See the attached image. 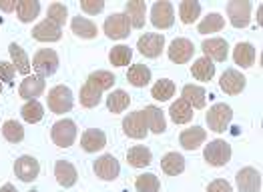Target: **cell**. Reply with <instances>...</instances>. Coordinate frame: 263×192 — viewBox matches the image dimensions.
I'll return each instance as SVG.
<instances>
[{"label":"cell","instance_id":"e0dca14e","mask_svg":"<svg viewBox=\"0 0 263 192\" xmlns=\"http://www.w3.org/2000/svg\"><path fill=\"white\" fill-rule=\"evenodd\" d=\"M81 146L85 152H99L107 146V136L99 128H88L85 134L81 136Z\"/></svg>","mask_w":263,"mask_h":192},{"label":"cell","instance_id":"9a60e30c","mask_svg":"<svg viewBox=\"0 0 263 192\" xmlns=\"http://www.w3.org/2000/svg\"><path fill=\"white\" fill-rule=\"evenodd\" d=\"M203 52H205V58H209L211 62L217 60V62H223L227 60L229 56V44L223 38H209V40H203L201 44Z\"/></svg>","mask_w":263,"mask_h":192},{"label":"cell","instance_id":"ffe728a7","mask_svg":"<svg viewBox=\"0 0 263 192\" xmlns=\"http://www.w3.org/2000/svg\"><path fill=\"white\" fill-rule=\"evenodd\" d=\"M54 176H57V182L65 188H70L77 184V178H79V172L77 168L68 162V160H59L54 164Z\"/></svg>","mask_w":263,"mask_h":192},{"label":"cell","instance_id":"7bdbcfd3","mask_svg":"<svg viewBox=\"0 0 263 192\" xmlns=\"http://www.w3.org/2000/svg\"><path fill=\"white\" fill-rule=\"evenodd\" d=\"M2 134L8 142H22L24 138V128L16 122V120H6L2 126Z\"/></svg>","mask_w":263,"mask_h":192},{"label":"cell","instance_id":"bcb514c9","mask_svg":"<svg viewBox=\"0 0 263 192\" xmlns=\"http://www.w3.org/2000/svg\"><path fill=\"white\" fill-rule=\"evenodd\" d=\"M81 8L87 12V14H97L105 8V2L103 0H83L81 2Z\"/></svg>","mask_w":263,"mask_h":192},{"label":"cell","instance_id":"2e32d148","mask_svg":"<svg viewBox=\"0 0 263 192\" xmlns=\"http://www.w3.org/2000/svg\"><path fill=\"white\" fill-rule=\"evenodd\" d=\"M95 174L103 180H115L121 172V166H119V160L112 156V154H105L101 156L97 162H95Z\"/></svg>","mask_w":263,"mask_h":192},{"label":"cell","instance_id":"ba28073f","mask_svg":"<svg viewBox=\"0 0 263 192\" xmlns=\"http://www.w3.org/2000/svg\"><path fill=\"white\" fill-rule=\"evenodd\" d=\"M151 22L155 24V28H171L173 22H175V10H173V4L167 2V0H161V2H155L153 8H151Z\"/></svg>","mask_w":263,"mask_h":192},{"label":"cell","instance_id":"8992f818","mask_svg":"<svg viewBox=\"0 0 263 192\" xmlns=\"http://www.w3.org/2000/svg\"><path fill=\"white\" fill-rule=\"evenodd\" d=\"M50 136H52V142H54L57 146L68 148V146L74 142V138H77V124H74L72 120H68V118L59 120V122H54Z\"/></svg>","mask_w":263,"mask_h":192},{"label":"cell","instance_id":"f6af8a7d","mask_svg":"<svg viewBox=\"0 0 263 192\" xmlns=\"http://www.w3.org/2000/svg\"><path fill=\"white\" fill-rule=\"evenodd\" d=\"M14 72H16L14 64L2 62V60H0V80H4V82H8V84H12V80H14Z\"/></svg>","mask_w":263,"mask_h":192},{"label":"cell","instance_id":"74e56055","mask_svg":"<svg viewBox=\"0 0 263 192\" xmlns=\"http://www.w3.org/2000/svg\"><path fill=\"white\" fill-rule=\"evenodd\" d=\"M22 118L26 120V122H30V124H34V122H41L44 116V108L43 104L39 102V100H28L21 110Z\"/></svg>","mask_w":263,"mask_h":192},{"label":"cell","instance_id":"cb8c5ba5","mask_svg":"<svg viewBox=\"0 0 263 192\" xmlns=\"http://www.w3.org/2000/svg\"><path fill=\"white\" fill-rule=\"evenodd\" d=\"M181 98L191 108H205V88L197 84H185Z\"/></svg>","mask_w":263,"mask_h":192},{"label":"cell","instance_id":"b9f144b4","mask_svg":"<svg viewBox=\"0 0 263 192\" xmlns=\"http://www.w3.org/2000/svg\"><path fill=\"white\" fill-rule=\"evenodd\" d=\"M135 188H137V192H159L161 184H159V178L155 174H141L135 180Z\"/></svg>","mask_w":263,"mask_h":192},{"label":"cell","instance_id":"5b68a950","mask_svg":"<svg viewBox=\"0 0 263 192\" xmlns=\"http://www.w3.org/2000/svg\"><path fill=\"white\" fill-rule=\"evenodd\" d=\"M205 160L211 166H225L231 160V146L225 140H211L205 146Z\"/></svg>","mask_w":263,"mask_h":192},{"label":"cell","instance_id":"7c38bea8","mask_svg":"<svg viewBox=\"0 0 263 192\" xmlns=\"http://www.w3.org/2000/svg\"><path fill=\"white\" fill-rule=\"evenodd\" d=\"M123 130H125V134H127L129 138H137V140L145 138L147 132H149V128H147V124H145L143 112H141V110L131 112V114L123 120Z\"/></svg>","mask_w":263,"mask_h":192},{"label":"cell","instance_id":"4316f807","mask_svg":"<svg viewBox=\"0 0 263 192\" xmlns=\"http://www.w3.org/2000/svg\"><path fill=\"white\" fill-rule=\"evenodd\" d=\"M161 168L165 174L169 176H177L185 170V158L177 152H167L163 158H161Z\"/></svg>","mask_w":263,"mask_h":192},{"label":"cell","instance_id":"277c9868","mask_svg":"<svg viewBox=\"0 0 263 192\" xmlns=\"http://www.w3.org/2000/svg\"><path fill=\"white\" fill-rule=\"evenodd\" d=\"M32 68L39 72V76L44 78V76H50L59 70V56L52 48H43L34 54L32 58Z\"/></svg>","mask_w":263,"mask_h":192},{"label":"cell","instance_id":"f546056e","mask_svg":"<svg viewBox=\"0 0 263 192\" xmlns=\"http://www.w3.org/2000/svg\"><path fill=\"white\" fill-rule=\"evenodd\" d=\"M191 72H193V76H195L197 80L207 82V80H211V78L215 76V64L211 62L209 58H205V56H203V58H199V60L193 62Z\"/></svg>","mask_w":263,"mask_h":192},{"label":"cell","instance_id":"1f68e13d","mask_svg":"<svg viewBox=\"0 0 263 192\" xmlns=\"http://www.w3.org/2000/svg\"><path fill=\"white\" fill-rule=\"evenodd\" d=\"M201 14V4L197 0H183L179 4V16L183 24H193Z\"/></svg>","mask_w":263,"mask_h":192},{"label":"cell","instance_id":"ab89813d","mask_svg":"<svg viewBox=\"0 0 263 192\" xmlns=\"http://www.w3.org/2000/svg\"><path fill=\"white\" fill-rule=\"evenodd\" d=\"M88 84H92L97 90H109V88H112V84H115V76L110 74V72H107V70H97V72H92L90 76H88L87 80Z\"/></svg>","mask_w":263,"mask_h":192},{"label":"cell","instance_id":"681fc988","mask_svg":"<svg viewBox=\"0 0 263 192\" xmlns=\"http://www.w3.org/2000/svg\"><path fill=\"white\" fill-rule=\"evenodd\" d=\"M0 192H16V188H14L12 184H4V186L0 188Z\"/></svg>","mask_w":263,"mask_h":192},{"label":"cell","instance_id":"5bb4252c","mask_svg":"<svg viewBox=\"0 0 263 192\" xmlns=\"http://www.w3.org/2000/svg\"><path fill=\"white\" fill-rule=\"evenodd\" d=\"M193 52H195V46L187 38H175L169 46V58L177 64L189 62L193 58Z\"/></svg>","mask_w":263,"mask_h":192},{"label":"cell","instance_id":"60d3db41","mask_svg":"<svg viewBox=\"0 0 263 192\" xmlns=\"http://www.w3.org/2000/svg\"><path fill=\"white\" fill-rule=\"evenodd\" d=\"M131 58H133V50L129 46H125V44L115 46L109 52V60L115 66H127V64L131 62Z\"/></svg>","mask_w":263,"mask_h":192},{"label":"cell","instance_id":"603a6c76","mask_svg":"<svg viewBox=\"0 0 263 192\" xmlns=\"http://www.w3.org/2000/svg\"><path fill=\"white\" fill-rule=\"evenodd\" d=\"M127 10V18L135 28H143L145 26V14H147V4L143 0H131L125 6Z\"/></svg>","mask_w":263,"mask_h":192},{"label":"cell","instance_id":"c3c4849f","mask_svg":"<svg viewBox=\"0 0 263 192\" xmlns=\"http://www.w3.org/2000/svg\"><path fill=\"white\" fill-rule=\"evenodd\" d=\"M14 8H16V0H10V2L0 0V10H4V12H12Z\"/></svg>","mask_w":263,"mask_h":192},{"label":"cell","instance_id":"d6a6232c","mask_svg":"<svg viewBox=\"0 0 263 192\" xmlns=\"http://www.w3.org/2000/svg\"><path fill=\"white\" fill-rule=\"evenodd\" d=\"M16 12L21 22H32L41 12V4L39 0H21L16 2Z\"/></svg>","mask_w":263,"mask_h":192},{"label":"cell","instance_id":"816d5d0a","mask_svg":"<svg viewBox=\"0 0 263 192\" xmlns=\"http://www.w3.org/2000/svg\"><path fill=\"white\" fill-rule=\"evenodd\" d=\"M0 92H2V84H0Z\"/></svg>","mask_w":263,"mask_h":192},{"label":"cell","instance_id":"83f0119b","mask_svg":"<svg viewBox=\"0 0 263 192\" xmlns=\"http://www.w3.org/2000/svg\"><path fill=\"white\" fill-rule=\"evenodd\" d=\"M233 60H235V64L243 66V68L253 66V62H255V48H253V44L249 42L237 44L235 50H233Z\"/></svg>","mask_w":263,"mask_h":192},{"label":"cell","instance_id":"44dd1931","mask_svg":"<svg viewBox=\"0 0 263 192\" xmlns=\"http://www.w3.org/2000/svg\"><path fill=\"white\" fill-rule=\"evenodd\" d=\"M143 112V118H145V124L147 128L155 132V134H163L165 132V128H167V122H165V114H163V110L157 106H145V110H141Z\"/></svg>","mask_w":263,"mask_h":192},{"label":"cell","instance_id":"7dc6e473","mask_svg":"<svg viewBox=\"0 0 263 192\" xmlns=\"http://www.w3.org/2000/svg\"><path fill=\"white\" fill-rule=\"evenodd\" d=\"M207 192H233V188H231V184H229L227 180L217 178V180H213V182L207 186Z\"/></svg>","mask_w":263,"mask_h":192},{"label":"cell","instance_id":"30bf717a","mask_svg":"<svg viewBox=\"0 0 263 192\" xmlns=\"http://www.w3.org/2000/svg\"><path fill=\"white\" fill-rule=\"evenodd\" d=\"M39 172H41V164L34 156H28L24 154L21 156L16 162H14V174L21 178L22 182H32L39 178Z\"/></svg>","mask_w":263,"mask_h":192},{"label":"cell","instance_id":"8d00e7d4","mask_svg":"<svg viewBox=\"0 0 263 192\" xmlns=\"http://www.w3.org/2000/svg\"><path fill=\"white\" fill-rule=\"evenodd\" d=\"M225 26V20H223V16L217 14V12H211V14H207L203 20L199 22V34H211V32H219L221 28Z\"/></svg>","mask_w":263,"mask_h":192},{"label":"cell","instance_id":"ac0fdd59","mask_svg":"<svg viewBox=\"0 0 263 192\" xmlns=\"http://www.w3.org/2000/svg\"><path fill=\"white\" fill-rule=\"evenodd\" d=\"M32 38H36L41 42H57V40H61V26H57L54 22L46 18L32 28Z\"/></svg>","mask_w":263,"mask_h":192},{"label":"cell","instance_id":"4fadbf2b","mask_svg":"<svg viewBox=\"0 0 263 192\" xmlns=\"http://www.w3.org/2000/svg\"><path fill=\"white\" fill-rule=\"evenodd\" d=\"M245 84H247L245 76H243L239 70H235V68L225 70V72H223V76H221V80H219L221 90H223V92H227V94H231V96L239 94L243 88H245Z\"/></svg>","mask_w":263,"mask_h":192},{"label":"cell","instance_id":"52a82bcc","mask_svg":"<svg viewBox=\"0 0 263 192\" xmlns=\"http://www.w3.org/2000/svg\"><path fill=\"white\" fill-rule=\"evenodd\" d=\"M227 16L235 28H245L251 20V4L247 0H231L227 2Z\"/></svg>","mask_w":263,"mask_h":192},{"label":"cell","instance_id":"3957f363","mask_svg":"<svg viewBox=\"0 0 263 192\" xmlns=\"http://www.w3.org/2000/svg\"><path fill=\"white\" fill-rule=\"evenodd\" d=\"M46 98H48V108L54 114H65L72 108V92H70L68 86L59 84L54 88H50Z\"/></svg>","mask_w":263,"mask_h":192},{"label":"cell","instance_id":"e575fe53","mask_svg":"<svg viewBox=\"0 0 263 192\" xmlns=\"http://www.w3.org/2000/svg\"><path fill=\"white\" fill-rule=\"evenodd\" d=\"M129 104H131V96L125 90H112L109 96H107V108H109L112 114L123 112Z\"/></svg>","mask_w":263,"mask_h":192},{"label":"cell","instance_id":"7402d4cb","mask_svg":"<svg viewBox=\"0 0 263 192\" xmlns=\"http://www.w3.org/2000/svg\"><path fill=\"white\" fill-rule=\"evenodd\" d=\"M205 138H207V132H205L203 128L193 126V128H187V130L181 132L179 142H181V146H183L185 150H197L199 146L205 142Z\"/></svg>","mask_w":263,"mask_h":192},{"label":"cell","instance_id":"f35d334b","mask_svg":"<svg viewBox=\"0 0 263 192\" xmlns=\"http://www.w3.org/2000/svg\"><path fill=\"white\" fill-rule=\"evenodd\" d=\"M101 100H103V92L101 90H97L92 84H85L81 88V104L85 108H95L101 104Z\"/></svg>","mask_w":263,"mask_h":192},{"label":"cell","instance_id":"f1b7e54d","mask_svg":"<svg viewBox=\"0 0 263 192\" xmlns=\"http://www.w3.org/2000/svg\"><path fill=\"white\" fill-rule=\"evenodd\" d=\"M169 114H171V118H173L175 124H187V122H191V118H193V108L189 106L183 98H179L177 102L171 104Z\"/></svg>","mask_w":263,"mask_h":192},{"label":"cell","instance_id":"4dcf8cb0","mask_svg":"<svg viewBox=\"0 0 263 192\" xmlns=\"http://www.w3.org/2000/svg\"><path fill=\"white\" fill-rule=\"evenodd\" d=\"M127 80H129L133 86H137V88L147 86L149 80H151V70H149V66H145V64H135V66H131V68H129V74H127Z\"/></svg>","mask_w":263,"mask_h":192},{"label":"cell","instance_id":"6da1fadb","mask_svg":"<svg viewBox=\"0 0 263 192\" xmlns=\"http://www.w3.org/2000/svg\"><path fill=\"white\" fill-rule=\"evenodd\" d=\"M231 118H233V110H231V106H227V104H223V102L213 104V106L209 108L207 116H205L209 128H211L213 132H217V134L225 132V128L229 126Z\"/></svg>","mask_w":263,"mask_h":192},{"label":"cell","instance_id":"d590c367","mask_svg":"<svg viewBox=\"0 0 263 192\" xmlns=\"http://www.w3.org/2000/svg\"><path fill=\"white\" fill-rule=\"evenodd\" d=\"M8 52H10V58H12L14 68H16L18 72H22V74H28V72H30V60H28L24 48H21L16 42H12L8 46Z\"/></svg>","mask_w":263,"mask_h":192},{"label":"cell","instance_id":"836d02e7","mask_svg":"<svg viewBox=\"0 0 263 192\" xmlns=\"http://www.w3.org/2000/svg\"><path fill=\"white\" fill-rule=\"evenodd\" d=\"M173 94H175V82L169 80V78H161V80H157V82L153 84V88H151V96H153L155 100H159V102L169 100Z\"/></svg>","mask_w":263,"mask_h":192},{"label":"cell","instance_id":"d4e9b609","mask_svg":"<svg viewBox=\"0 0 263 192\" xmlns=\"http://www.w3.org/2000/svg\"><path fill=\"white\" fill-rule=\"evenodd\" d=\"M127 162L131 164L133 168H145L153 162V154L147 146H133L127 152Z\"/></svg>","mask_w":263,"mask_h":192},{"label":"cell","instance_id":"f907efd6","mask_svg":"<svg viewBox=\"0 0 263 192\" xmlns=\"http://www.w3.org/2000/svg\"><path fill=\"white\" fill-rule=\"evenodd\" d=\"M261 14H263V6H259V8H257V24H261Z\"/></svg>","mask_w":263,"mask_h":192},{"label":"cell","instance_id":"d6986e66","mask_svg":"<svg viewBox=\"0 0 263 192\" xmlns=\"http://www.w3.org/2000/svg\"><path fill=\"white\" fill-rule=\"evenodd\" d=\"M44 78L41 76H26L21 82V88H18V94L24 100H36V96H41L44 92Z\"/></svg>","mask_w":263,"mask_h":192},{"label":"cell","instance_id":"9c48e42d","mask_svg":"<svg viewBox=\"0 0 263 192\" xmlns=\"http://www.w3.org/2000/svg\"><path fill=\"white\" fill-rule=\"evenodd\" d=\"M137 48L143 56L147 58H157L161 56L163 48H165V36L163 34H157V32H149V34H143L137 42Z\"/></svg>","mask_w":263,"mask_h":192},{"label":"cell","instance_id":"484cf974","mask_svg":"<svg viewBox=\"0 0 263 192\" xmlns=\"http://www.w3.org/2000/svg\"><path fill=\"white\" fill-rule=\"evenodd\" d=\"M70 28H72V32H74L77 36H81V38H95V36L99 34L97 24L92 20H88V18H85V16H74L72 22H70Z\"/></svg>","mask_w":263,"mask_h":192},{"label":"cell","instance_id":"f5cc1de1","mask_svg":"<svg viewBox=\"0 0 263 192\" xmlns=\"http://www.w3.org/2000/svg\"><path fill=\"white\" fill-rule=\"evenodd\" d=\"M30 192H39V190H30Z\"/></svg>","mask_w":263,"mask_h":192},{"label":"cell","instance_id":"7a4b0ae2","mask_svg":"<svg viewBox=\"0 0 263 192\" xmlns=\"http://www.w3.org/2000/svg\"><path fill=\"white\" fill-rule=\"evenodd\" d=\"M103 30H105V34L112 38V40H121V38H127L131 32V22L127 18V14H123V12H115V14H110L109 18L105 20L103 24Z\"/></svg>","mask_w":263,"mask_h":192},{"label":"cell","instance_id":"8fae6325","mask_svg":"<svg viewBox=\"0 0 263 192\" xmlns=\"http://www.w3.org/2000/svg\"><path fill=\"white\" fill-rule=\"evenodd\" d=\"M235 182L241 192H259L261 190V172L251 166L241 168L235 176Z\"/></svg>","mask_w":263,"mask_h":192},{"label":"cell","instance_id":"ee69618b","mask_svg":"<svg viewBox=\"0 0 263 192\" xmlns=\"http://www.w3.org/2000/svg\"><path fill=\"white\" fill-rule=\"evenodd\" d=\"M66 16H68V12H66L65 4H61V2H52V4L48 6V20L54 22L57 26H63V24L66 22Z\"/></svg>","mask_w":263,"mask_h":192}]
</instances>
